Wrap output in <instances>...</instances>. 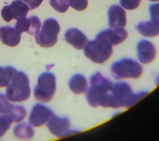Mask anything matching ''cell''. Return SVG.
Listing matches in <instances>:
<instances>
[{"label": "cell", "mask_w": 159, "mask_h": 141, "mask_svg": "<svg viewBox=\"0 0 159 141\" xmlns=\"http://www.w3.org/2000/svg\"><path fill=\"white\" fill-rule=\"evenodd\" d=\"M97 35L105 39L113 46L123 42L127 39L128 33L124 28H111L99 32Z\"/></svg>", "instance_id": "5bb4252c"}, {"label": "cell", "mask_w": 159, "mask_h": 141, "mask_svg": "<svg viewBox=\"0 0 159 141\" xmlns=\"http://www.w3.org/2000/svg\"><path fill=\"white\" fill-rule=\"evenodd\" d=\"M47 125L50 132L58 138H63L78 132V130L70 129V122L67 117H58L54 114L47 121Z\"/></svg>", "instance_id": "ba28073f"}, {"label": "cell", "mask_w": 159, "mask_h": 141, "mask_svg": "<svg viewBox=\"0 0 159 141\" xmlns=\"http://www.w3.org/2000/svg\"><path fill=\"white\" fill-rule=\"evenodd\" d=\"M68 86L70 90L75 94H82L87 91L88 81L86 78L81 74L73 75L69 80Z\"/></svg>", "instance_id": "e0dca14e"}, {"label": "cell", "mask_w": 159, "mask_h": 141, "mask_svg": "<svg viewBox=\"0 0 159 141\" xmlns=\"http://www.w3.org/2000/svg\"><path fill=\"white\" fill-rule=\"evenodd\" d=\"M135 28L144 37H153L159 35V25L153 24L150 20L140 22L136 25Z\"/></svg>", "instance_id": "ac0fdd59"}, {"label": "cell", "mask_w": 159, "mask_h": 141, "mask_svg": "<svg viewBox=\"0 0 159 141\" xmlns=\"http://www.w3.org/2000/svg\"><path fill=\"white\" fill-rule=\"evenodd\" d=\"M150 1H152V2H155V1H159V0H148Z\"/></svg>", "instance_id": "f546056e"}, {"label": "cell", "mask_w": 159, "mask_h": 141, "mask_svg": "<svg viewBox=\"0 0 159 141\" xmlns=\"http://www.w3.org/2000/svg\"><path fill=\"white\" fill-rule=\"evenodd\" d=\"M108 24L111 28H124L126 25V13L119 5H112L107 11Z\"/></svg>", "instance_id": "4fadbf2b"}, {"label": "cell", "mask_w": 159, "mask_h": 141, "mask_svg": "<svg viewBox=\"0 0 159 141\" xmlns=\"http://www.w3.org/2000/svg\"><path fill=\"white\" fill-rule=\"evenodd\" d=\"M156 48L154 45L147 40H140L137 44V58L142 63L152 62L156 56Z\"/></svg>", "instance_id": "7c38bea8"}, {"label": "cell", "mask_w": 159, "mask_h": 141, "mask_svg": "<svg viewBox=\"0 0 159 141\" xmlns=\"http://www.w3.org/2000/svg\"><path fill=\"white\" fill-rule=\"evenodd\" d=\"M7 114H9L11 116L13 122L17 123L25 119L27 115V111L22 106L14 105L11 111Z\"/></svg>", "instance_id": "44dd1931"}, {"label": "cell", "mask_w": 159, "mask_h": 141, "mask_svg": "<svg viewBox=\"0 0 159 141\" xmlns=\"http://www.w3.org/2000/svg\"><path fill=\"white\" fill-rule=\"evenodd\" d=\"M60 27L57 20L53 18H48L43 22L39 33L35 35L36 43L40 47L49 48L57 42Z\"/></svg>", "instance_id": "52a82bcc"}, {"label": "cell", "mask_w": 159, "mask_h": 141, "mask_svg": "<svg viewBox=\"0 0 159 141\" xmlns=\"http://www.w3.org/2000/svg\"><path fill=\"white\" fill-rule=\"evenodd\" d=\"M148 94L146 91L134 93L130 86L126 82L121 81L113 84L111 95L115 102L116 108L124 107L129 108L139 101Z\"/></svg>", "instance_id": "7a4b0ae2"}, {"label": "cell", "mask_w": 159, "mask_h": 141, "mask_svg": "<svg viewBox=\"0 0 159 141\" xmlns=\"http://www.w3.org/2000/svg\"><path fill=\"white\" fill-rule=\"evenodd\" d=\"M142 0H120V6L127 10L137 9Z\"/></svg>", "instance_id": "d4e9b609"}, {"label": "cell", "mask_w": 159, "mask_h": 141, "mask_svg": "<svg viewBox=\"0 0 159 141\" xmlns=\"http://www.w3.org/2000/svg\"><path fill=\"white\" fill-rule=\"evenodd\" d=\"M13 106L9 102L5 95L0 93V115L9 113Z\"/></svg>", "instance_id": "603a6c76"}, {"label": "cell", "mask_w": 159, "mask_h": 141, "mask_svg": "<svg viewBox=\"0 0 159 141\" xmlns=\"http://www.w3.org/2000/svg\"><path fill=\"white\" fill-rule=\"evenodd\" d=\"M4 134H5V133H4V132L1 130V129L0 128V137H2Z\"/></svg>", "instance_id": "83f0119b"}, {"label": "cell", "mask_w": 159, "mask_h": 141, "mask_svg": "<svg viewBox=\"0 0 159 141\" xmlns=\"http://www.w3.org/2000/svg\"><path fill=\"white\" fill-rule=\"evenodd\" d=\"M90 87L86 91V99L92 107H105L107 99L111 92L113 84L99 72L93 75L89 80Z\"/></svg>", "instance_id": "6da1fadb"}, {"label": "cell", "mask_w": 159, "mask_h": 141, "mask_svg": "<svg viewBox=\"0 0 159 141\" xmlns=\"http://www.w3.org/2000/svg\"><path fill=\"white\" fill-rule=\"evenodd\" d=\"M150 21L159 25V3L151 4L148 7Z\"/></svg>", "instance_id": "cb8c5ba5"}, {"label": "cell", "mask_w": 159, "mask_h": 141, "mask_svg": "<svg viewBox=\"0 0 159 141\" xmlns=\"http://www.w3.org/2000/svg\"><path fill=\"white\" fill-rule=\"evenodd\" d=\"M50 4L55 10L61 13L66 12L70 6L68 0H50Z\"/></svg>", "instance_id": "7402d4cb"}, {"label": "cell", "mask_w": 159, "mask_h": 141, "mask_svg": "<svg viewBox=\"0 0 159 141\" xmlns=\"http://www.w3.org/2000/svg\"><path fill=\"white\" fill-rule=\"evenodd\" d=\"M20 34L15 27L8 25L0 27V40L7 46L15 47L17 45L20 41Z\"/></svg>", "instance_id": "2e32d148"}, {"label": "cell", "mask_w": 159, "mask_h": 141, "mask_svg": "<svg viewBox=\"0 0 159 141\" xmlns=\"http://www.w3.org/2000/svg\"><path fill=\"white\" fill-rule=\"evenodd\" d=\"M30 95V88L28 76L22 71H17L7 86L6 96L12 102L26 101Z\"/></svg>", "instance_id": "3957f363"}, {"label": "cell", "mask_w": 159, "mask_h": 141, "mask_svg": "<svg viewBox=\"0 0 159 141\" xmlns=\"http://www.w3.org/2000/svg\"><path fill=\"white\" fill-rule=\"evenodd\" d=\"M66 42L75 48L81 50L88 42V38L81 30L76 28L68 29L64 34Z\"/></svg>", "instance_id": "9a60e30c"}, {"label": "cell", "mask_w": 159, "mask_h": 141, "mask_svg": "<svg viewBox=\"0 0 159 141\" xmlns=\"http://www.w3.org/2000/svg\"><path fill=\"white\" fill-rule=\"evenodd\" d=\"M17 71L11 66H0V88L7 86Z\"/></svg>", "instance_id": "ffe728a7"}, {"label": "cell", "mask_w": 159, "mask_h": 141, "mask_svg": "<svg viewBox=\"0 0 159 141\" xmlns=\"http://www.w3.org/2000/svg\"><path fill=\"white\" fill-rule=\"evenodd\" d=\"M156 84H158L159 83V76H158L156 78V81H155Z\"/></svg>", "instance_id": "f1b7e54d"}, {"label": "cell", "mask_w": 159, "mask_h": 141, "mask_svg": "<svg viewBox=\"0 0 159 141\" xmlns=\"http://www.w3.org/2000/svg\"><path fill=\"white\" fill-rule=\"evenodd\" d=\"M29 7L26 3L22 0H14L10 4L5 6L1 11L2 19L9 22L12 19H18L23 17H26Z\"/></svg>", "instance_id": "9c48e42d"}, {"label": "cell", "mask_w": 159, "mask_h": 141, "mask_svg": "<svg viewBox=\"0 0 159 141\" xmlns=\"http://www.w3.org/2000/svg\"><path fill=\"white\" fill-rule=\"evenodd\" d=\"M86 57L101 64L107 61L112 53V45L105 39L96 35L95 39L88 41L84 47Z\"/></svg>", "instance_id": "277c9868"}, {"label": "cell", "mask_w": 159, "mask_h": 141, "mask_svg": "<svg viewBox=\"0 0 159 141\" xmlns=\"http://www.w3.org/2000/svg\"><path fill=\"white\" fill-rule=\"evenodd\" d=\"M25 3L27 4L30 10L34 9L39 7L43 0H22Z\"/></svg>", "instance_id": "4316f807"}, {"label": "cell", "mask_w": 159, "mask_h": 141, "mask_svg": "<svg viewBox=\"0 0 159 141\" xmlns=\"http://www.w3.org/2000/svg\"><path fill=\"white\" fill-rule=\"evenodd\" d=\"M15 28L20 34L26 32L35 36L40 30L41 22L39 18L35 16H32L27 18L23 17L17 19Z\"/></svg>", "instance_id": "8fae6325"}, {"label": "cell", "mask_w": 159, "mask_h": 141, "mask_svg": "<svg viewBox=\"0 0 159 141\" xmlns=\"http://www.w3.org/2000/svg\"><path fill=\"white\" fill-rule=\"evenodd\" d=\"M53 114V111L48 107L42 104H35L30 113L29 121L31 125L38 127L47 122Z\"/></svg>", "instance_id": "30bf717a"}, {"label": "cell", "mask_w": 159, "mask_h": 141, "mask_svg": "<svg viewBox=\"0 0 159 141\" xmlns=\"http://www.w3.org/2000/svg\"><path fill=\"white\" fill-rule=\"evenodd\" d=\"M56 91V78L53 73L44 72L38 78L37 84L34 89V95L38 101L48 102Z\"/></svg>", "instance_id": "8992f818"}, {"label": "cell", "mask_w": 159, "mask_h": 141, "mask_svg": "<svg viewBox=\"0 0 159 141\" xmlns=\"http://www.w3.org/2000/svg\"><path fill=\"white\" fill-rule=\"evenodd\" d=\"M14 135L19 139H30L34 135V130L32 127L26 123H20L13 129Z\"/></svg>", "instance_id": "d6986e66"}, {"label": "cell", "mask_w": 159, "mask_h": 141, "mask_svg": "<svg viewBox=\"0 0 159 141\" xmlns=\"http://www.w3.org/2000/svg\"><path fill=\"white\" fill-rule=\"evenodd\" d=\"M70 6L77 11L84 10L88 6V0H68Z\"/></svg>", "instance_id": "484cf974"}, {"label": "cell", "mask_w": 159, "mask_h": 141, "mask_svg": "<svg viewBox=\"0 0 159 141\" xmlns=\"http://www.w3.org/2000/svg\"><path fill=\"white\" fill-rule=\"evenodd\" d=\"M112 76L117 80L139 78L143 72L142 66L130 58H123L114 62L111 66Z\"/></svg>", "instance_id": "5b68a950"}]
</instances>
